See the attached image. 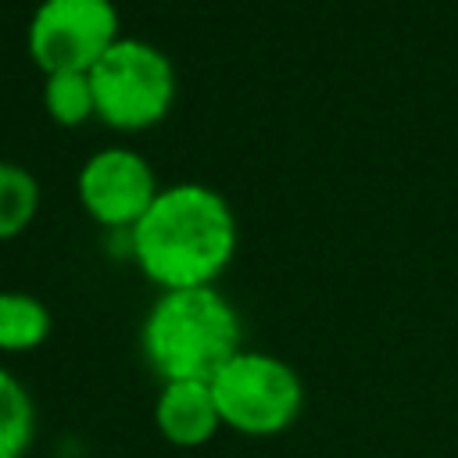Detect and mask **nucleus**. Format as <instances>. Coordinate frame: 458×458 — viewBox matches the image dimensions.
<instances>
[{
  "mask_svg": "<svg viewBox=\"0 0 458 458\" xmlns=\"http://www.w3.org/2000/svg\"><path fill=\"white\" fill-rule=\"evenodd\" d=\"M129 247L140 272L161 290L215 286L236 250V215L218 190L175 182L129 229Z\"/></svg>",
  "mask_w": 458,
  "mask_h": 458,
  "instance_id": "nucleus-1",
  "label": "nucleus"
},
{
  "mask_svg": "<svg viewBox=\"0 0 458 458\" xmlns=\"http://www.w3.org/2000/svg\"><path fill=\"white\" fill-rule=\"evenodd\" d=\"M143 358L168 379H204L243 351V322L225 293L215 286L161 290L143 318Z\"/></svg>",
  "mask_w": 458,
  "mask_h": 458,
  "instance_id": "nucleus-2",
  "label": "nucleus"
},
{
  "mask_svg": "<svg viewBox=\"0 0 458 458\" xmlns=\"http://www.w3.org/2000/svg\"><path fill=\"white\" fill-rule=\"evenodd\" d=\"M211 394L222 415V426L243 437H276L290 429L304 411L301 372L268 354L243 347L215 376Z\"/></svg>",
  "mask_w": 458,
  "mask_h": 458,
  "instance_id": "nucleus-3",
  "label": "nucleus"
},
{
  "mask_svg": "<svg viewBox=\"0 0 458 458\" xmlns=\"http://www.w3.org/2000/svg\"><path fill=\"white\" fill-rule=\"evenodd\" d=\"M97 118L122 132H140L157 125L175 100V68L147 39L122 36L89 68Z\"/></svg>",
  "mask_w": 458,
  "mask_h": 458,
  "instance_id": "nucleus-4",
  "label": "nucleus"
},
{
  "mask_svg": "<svg viewBox=\"0 0 458 458\" xmlns=\"http://www.w3.org/2000/svg\"><path fill=\"white\" fill-rule=\"evenodd\" d=\"M118 39L111 0H43L29 21V57L47 75L89 72Z\"/></svg>",
  "mask_w": 458,
  "mask_h": 458,
  "instance_id": "nucleus-5",
  "label": "nucleus"
},
{
  "mask_svg": "<svg viewBox=\"0 0 458 458\" xmlns=\"http://www.w3.org/2000/svg\"><path fill=\"white\" fill-rule=\"evenodd\" d=\"M154 168L129 147H104L86 157L79 172V200L93 222L111 229H132L157 197Z\"/></svg>",
  "mask_w": 458,
  "mask_h": 458,
  "instance_id": "nucleus-6",
  "label": "nucleus"
},
{
  "mask_svg": "<svg viewBox=\"0 0 458 458\" xmlns=\"http://www.w3.org/2000/svg\"><path fill=\"white\" fill-rule=\"evenodd\" d=\"M154 426L157 433L182 451L204 447L222 429V415L204 379H168L154 397Z\"/></svg>",
  "mask_w": 458,
  "mask_h": 458,
  "instance_id": "nucleus-7",
  "label": "nucleus"
},
{
  "mask_svg": "<svg viewBox=\"0 0 458 458\" xmlns=\"http://www.w3.org/2000/svg\"><path fill=\"white\" fill-rule=\"evenodd\" d=\"M50 308L21 290H0V351L4 354H25L47 344L50 336Z\"/></svg>",
  "mask_w": 458,
  "mask_h": 458,
  "instance_id": "nucleus-8",
  "label": "nucleus"
},
{
  "mask_svg": "<svg viewBox=\"0 0 458 458\" xmlns=\"http://www.w3.org/2000/svg\"><path fill=\"white\" fill-rule=\"evenodd\" d=\"M36 401L29 386L0 365V458H25L36 444Z\"/></svg>",
  "mask_w": 458,
  "mask_h": 458,
  "instance_id": "nucleus-9",
  "label": "nucleus"
},
{
  "mask_svg": "<svg viewBox=\"0 0 458 458\" xmlns=\"http://www.w3.org/2000/svg\"><path fill=\"white\" fill-rule=\"evenodd\" d=\"M43 107L64 129H79L82 122L97 118V97H93L89 72H54V75H47Z\"/></svg>",
  "mask_w": 458,
  "mask_h": 458,
  "instance_id": "nucleus-10",
  "label": "nucleus"
},
{
  "mask_svg": "<svg viewBox=\"0 0 458 458\" xmlns=\"http://www.w3.org/2000/svg\"><path fill=\"white\" fill-rule=\"evenodd\" d=\"M39 208V182L25 165L0 161V240L18 236Z\"/></svg>",
  "mask_w": 458,
  "mask_h": 458,
  "instance_id": "nucleus-11",
  "label": "nucleus"
}]
</instances>
